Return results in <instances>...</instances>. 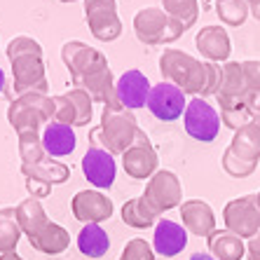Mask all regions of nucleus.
<instances>
[{"label":"nucleus","mask_w":260,"mask_h":260,"mask_svg":"<svg viewBox=\"0 0 260 260\" xmlns=\"http://www.w3.org/2000/svg\"><path fill=\"white\" fill-rule=\"evenodd\" d=\"M159 73L164 82L181 87L190 96H216L223 85V66L200 61L181 49H164L159 56Z\"/></svg>","instance_id":"f257e3e1"},{"label":"nucleus","mask_w":260,"mask_h":260,"mask_svg":"<svg viewBox=\"0 0 260 260\" xmlns=\"http://www.w3.org/2000/svg\"><path fill=\"white\" fill-rule=\"evenodd\" d=\"M139 132V122H136L132 110L103 106L101 122L96 129L89 132V139L91 145H99L103 150H108L110 155H124L136 141Z\"/></svg>","instance_id":"f03ea898"},{"label":"nucleus","mask_w":260,"mask_h":260,"mask_svg":"<svg viewBox=\"0 0 260 260\" xmlns=\"http://www.w3.org/2000/svg\"><path fill=\"white\" fill-rule=\"evenodd\" d=\"M56 106L54 96L47 94H24V96L12 99L10 108H7V122L12 124L17 134L24 132H36L47 127L49 122L54 120Z\"/></svg>","instance_id":"7ed1b4c3"},{"label":"nucleus","mask_w":260,"mask_h":260,"mask_svg":"<svg viewBox=\"0 0 260 260\" xmlns=\"http://www.w3.org/2000/svg\"><path fill=\"white\" fill-rule=\"evenodd\" d=\"M134 33L143 45H171L185 33L162 7H143L134 17Z\"/></svg>","instance_id":"20e7f679"},{"label":"nucleus","mask_w":260,"mask_h":260,"mask_svg":"<svg viewBox=\"0 0 260 260\" xmlns=\"http://www.w3.org/2000/svg\"><path fill=\"white\" fill-rule=\"evenodd\" d=\"M223 223L225 230L235 232L242 239H253L260 235V209L255 194H244L228 202L223 209Z\"/></svg>","instance_id":"39448f33"},{"label":"nucleus","mask_w":260,"mask_h":260,"mask_svg":"<svg viewBox=\"0 0 260 260\" xmlns=\"http://www.w3.org/2000/svg\"><path fill=\"white\" fill-rule=\"evenodd\" d=\"M220 122H223L220 113L202 96L190 99L188 108L183 113V127H185L188 136H192L194 141H202V143L216 141L218 132H220Z\"/></svg>","instance_id":"423d86ee"},{"label":"nucleus","mask_w":260,"mask_h":260,"mask_svg":"<svg viewBox=\"0 0 260 260\" xmlns=\"http://www.w3.org/2000/svg\"><path fill=\"white\" fill-rule=\"evenodd\" d=\"M143 197L150 204L152 211L157 216H162L164 211H171V209L183 204V185L174 171L159 169L150 181L145 183Z\"/></svg>","instance_id":"0eeeda50"},{"label":"nucleus","mask_w":260,"mask_h":260,"mask_svg":"<svg viewBox=\"0 0 260 260\" xmlns=\"http://www.w3.org/2000/svg\"><path fill=\"white\" fill-rule=\"evenodd\" d=\"M85 21L91 36L101 43H113L122 36L117 0H85Z\"/></svg>","instance_id":"6e6552de"},{"label":"nucleus","mask_w":260,"mask_h":260,"mask_svg":"<svg viewBox=\"0 0 260 260\" xmlns=\"http://www.w3.org/2000/svg\"><path fill=\"white\" fill-rule=\"evenodd\" d=\"M145 108L150 110V115H155L157 120L174 122L185 113L188 101H185V94H183L181 87L162 80L157 85H152L150 94H148V101H145Z\"/></svg>","instance_id":"1a4fd4ad"},{"label":"nucleus","mask_w":260,"mask_h":260,"mask_svg":"<svg viewBox=\"0 0 260 260\" xmlns=\"http://www.w3.org/2000/svg\"><path fill=\"white\" fill-rule=\"evenodd\" d=\"M12 63V78H14V94H47V73H45L43 56L28 54L10 61Z\"/></svg>","instance_id":"9d476101"},{"label":"nucleus","mask_w":260,"mask_h":260,"mask_svg":"<svg viewBox=\"0 0 260 260\" xmlns=\"http://www.w3.org/2000/svg\"><path fill=\"white\" fill-rule=\"evenodd\" d=\"M157 167H159L157 150L152 148L150 139L143 132H139L132 148L122 155V169H124L127 176L136 178V181H150L152 176L159 171Z\"/></svg>","instance_id":"9b49d317"},{"label":"nucleus","mask_w":260,"mask_h":260,"mask_svg":"<svg viewBox=\"0 0 260 260\" xmlns=\"http://www.w3.org/2000/svg\"><path fill=\"white\" fill-rule=\"evenodd\" d=\"M54 106H56L54 122L68 124V127H85V124L91 122V115H94V101L80 87L54 96Z\"/></svg>","instance_id":"f8f14e48"},{"label":"nucleus","mask_w":260,"mask_h":260,"mask_svg":"<svg viewBox=\"0 0 260 260\" xmlns=\"http://www.w3.org/2000/svg\"><path fill=\"white\" fill-rule=\"evenodd\" d=\"M61 61L66 63L68 73H71L73 85H78L80 80L85 78L87 73L94 71V68L108 63V59H106L99 49L80 43V40H71V43H66L61 47Z\"/></svg>","instance_id":"ddd939ff"},{"label":"nucleus","mask_w":260,"mask_h":260,"mask_svg":"<svg viewBox=\"0 0 260 260\" xmlns=\"http://www.w3.org/2000/svg\"><path fill=\"white\" fill-rule=\"evenodd\" d=\"M82 174L96 190H110L117 176L115 155H110L99 145H89V150L82 157Z\"/></svg>","instance_id":"4468645a"},{"label":"nucleus","mask_w":260,"mask_h":260,"mask_svg":"<svg viewBox=\"0 0 260 260\" xmlns=\"http://www.w3.org/2000/svg\"><path fill=\"white\" fill-rule=\"evenodd\" d=\"M71 211L73 218L80 220L82 225L108 220L113 216V202L101 192V190H80L71 200Z\"/></svg>","instance_id":"2eb2a0df"},{"label":"nucleus","mask_w":260,"mask_h":260,"mask_svg":"<svg viewBox=\"0 0 260 260\" xmlns=\"http://www.w3.org/2000/svg\"><path fill=\"white\" fill-rule=\"evenodd\" d=\"M150 89H152V85L148 82V78H145L139 68H132V71L122 73L115 82V96H117L120 108H124V110L143 108Z\"/></svg>","instance_id":"dca6fc26"},{"label":"nucleus","mask_w":260,"mask_h":260,"mask_svg":"<svg viewBox=\"0 0 260 260\" xmlns=\"http://www.w3.org/2000/svg\"><path fill=\"white\" fill-rule=\"evenodd\" d=\"M115 82L117 80L113 78L110 66L108 63H103V66L94 68L91 73H87L85 78L80 80L75 87L85 89L87 94L91 96V101L103 103V106H108V108H120L117 96H115Z\"/></svg>","instance_id":"f3484780"},{"label":"nucleus","mask_w":260,"mask_h":260,"mask_svg":"<svg viewBox=\"0 0 260 260\" xmlns=\"http://www.w3.org/2000/svg\"><path fill=\"white\" fill-rule=\"evenodd\" d=\"M194 45L200 49V54L204 56V61L211 63H228L232 52V40L230 33L223 26H204L194 38Z\"/></svg>","instance_id":"a211bd4d"},{"label":"nucleus","mask_w":260,"mask_h":260,"mask_svg":"<svg viewBox=\"0 0 260 260\" xmlns=\"http://www.w3.org/2000/svg\"><path fill=\"white\" fill-rule=\"evenodd\" d=\"M188 246V230L183 223H176L169 218H159L155 225V235H152V248L157 255L164 258H174Z\"/></svg>","instance_id":"6ab92c4d"},{"label":"nucleus","mask_w":260,"mask_h":260,"mask_svg":"<svg viewBox=\"0 0 260 260\" xmlns=\"http://www.w3.org/2000/svg\"><path fill=\"white\" fill-rule=\"evenodd\" d=\"M183 228L194 237H209L216 232V213L204 200H185L181 206Z\"/></svg>","instance_id":"aec40b11"},{"label":"nucleus","mask_w":260,"mask_h":260,"mask_svg":"<svg viewBox=\"0 0 260 260\" xmlns=\"http://www.w3.org/2000/svg\"><path fill=\"white\" fill-rule=\"evenodd\" d=\"M43 145L47 157H68L75 148H78V136L75 129L61 122H49L43 129Z\"/></svg>","instance_id":"412c9836"},{"label":"nucleus","mask_w":260,"mask_h":260,"mask_svg":"<svg viewBox=\"0 0 260 260\" xmlns=\"http://www.w3.org/2000/svg\"><path fill=\"white\" fill-rule=\"evenodd\" d=\"M218 103H237L248 101V87L244 78V66L239 61H228L223 63V85L216 94Z\"/></svg>","instance_id":"4be33fe9"},{"label":"nucleus","mask_w":260,"mask_h":260,"mask_svg":"<svg viewBox=\"0 0 260 260\" xmlns=\"http://www.w3.org/2000/svg\"><path fill=\"white\" fill-rule=\"evenodd\" d=\"M209 253L216 260H242L246 258V244L242 237H237L230 230H216L206 237Z\"/></svg>","instance_id":"5701e85b"},{"label":"nucleus","mask_w":260,"mask_h":260,"mask_svg":"<svg viewBox=\"0 0 260 260\" xmlns=\"http://www.w3.org/2000/svg\"><path fill=\"white\" fill-rule=\"evenodd\" d=\"M17 218H19V225H21L24 237H28V242H33L49 223L43 202L36 200V197H28V200H24L17 206Z\"/></svg>","instance_id":"b1692460"},{"label":"nucleus","mask_w":260,"mask_h":260,"mask_svg":"<svg viewBox=\"0 0 260 260\" xmlns=\"http://www.w3.org/2000/svg\"><path fill=\"white\" fill-rule=\"evenodd\" d=\"M228 148L246 162H260V122L253 120L239 132H235Z\"/></svg>","instance_id":"393cba45"},{"label":"nucleus","mask_w":260,"mask_h":260,"mask_svg":"<svg viewBox=\"0 0 260 260\" xmlns=\"http://www.w3.org/2000/svg\"><path fill=\"white\" fill-rule=\"evenodd\" d=\"M30 246L45 255H59L71 246V235H68L66 228H61L59 223H52V220H49L47 228L30 242Z\"/></svg>","instance_id":"a878e982"},{"label":"nucleus","mask_w":260,"mask_h":260,"mask_svg":"<svg viewBox=\"0 0 260 260\" xmlns=\"http://www.w3.org/2000/svg\"><path fill=\"white\" fill-rule=\"evenodd\" d=\"M78 248L87 258H103L110 248V237L99 223L85 225L78 235Z\"/></svg>","instance_id":"bb28decb"},{"label":"nucleus","mask_w":260,"mask_h":260,"mask_svg":"<svg viewBox=\"0 0 260 260\" xmlns=\"http://www.w3.org/2000/svg\"><path fill=\"white\" fill-rule=\"evenodd\" d=\"M21 174L26 178H38V181H45L49 185H61V183H66L71 178V169L66 164L54 162L52 157L38 164H21Z\"/></svg>","instance_id":"cd10ccee"},{"label":"nucleus","mask_w":260,"mask_h":260,"mask_svg":"<svg viewBox=\"0 0 260 260\" xmlns=\"http://www.w3.org/2000/svg\"><path fill=\"white\" fill-rule=\"evenodd\" d=\"M122 220H124V225L134 228V230H145V228L157 225L159 216L152 211L150 204L141 194V197H134V200H129L127 204L122 206Z\"/></svg>","instance_id":"c85d7f7f"},{"label":"nucleus","mask_w":260,"mask_h":260,"mask_svg":"<svg viewBox=\"0 0 260 260\" xmlns=\"http://www.w3.org/2000/svg\"><path fill=\"white\" fill-rule=\"evenodd\" d=\"M21 237H24V232H21V225H19L17 209L14 206L0 209V253L17 251V244Z\"/></svg>","instance_id":"c756f323"},{"label":"nucleus","mask_w":260,"mask_h":260,"mask_svg":"<svg viewBox=\"0 0 260 260\" xmlns=\"http://www.w3.org/2000/svg\"><path fill=\"white\" fill-rule=\"evenodd\" d=\"M162 10L174 19L183 30H190L200 17V3L197 0H162Z\"/></svg>","instance_id":"7c9ffc66"},{"label":"nucleus","mask_w":260,"mask_h":260,"mask_svg":"<svg viewBox=\"0 0 260 260\" xmlns=\"http://www.w3.org/2000/svg\"><path fill=\"white\" fill-rule=\"evenodd\" d=\"M220 106V120L225 127H230L232 132H239L242 127H246L248 122L258 120L255 113L248 108L246 101H237V103H218Z\"/></svg>","instance_id":"2f4dec72"},{"label":"nucleus","mask_w":260,"mask_h":260,"mask_svg":"<svg viewBox=\"0 0 260 260\" xmlns=\"http://www.w3.org/2000/svg\"><path fill=\"white\" fill-rule=\"evenodd\" d=\"M216 14L223 24L237 28L248 19L251 7H248L246 0H223V3H216Z\"/></svg>","instance_id":"473e14b6"},{"label":"nucleus","mask_w":260,"mask_h":260,"mask_svg":"<svg viewBox=\"0 0 260 260\" xmlns=\"http://www.w3.org/2000/svg\"><path fill=\"white\" fill-rule=\"evenodd\" d=\"M19 136V155L24 164H38L45 162V145H43V136L36 132H24L17 134Z\"/></svg>","instance_id":"72a5a7b5"},{"label":"nucleus","mask_w":260,"mask_h":260,"mask_svg":"<svg viewBox=\"0 0 260 260\" xmlns=\"http://www.w3.org/2000/svg\"><path fill=\"white\" fill-rule=\"evenodd\" d=\"M244 66V78H246L248 87V108L255 113V117H260V61H242Z\"/></svg>","instance_id":"f704fd0d"},{"label":"nucleus","mask_w":260,"mask_h":260,"mask_svg":"<svg viewBox=\"0 0 260 260\" xmlns=\"http://www.w3.org/2000/svg\"><path fill=\"white\" fill-rule=\"evenodd\" d=\"M220 164H223L225 174L232 176V178H246V176H251L255 171V167H258V162H246V159L237 157L230 148L223 152V159H220Z\"/></svg>","instance_id":"c9c22d12"},{"label":"nucleus","mask_w":260,"mask_h":260,"mask_svg":"<svg viewBox=\"0 0 260 260\" xmlns=\"http://www.w3.org/2000/svg\"><path fill=\"white\" fill-rule=\"evenodd\" d=\"M5 52H7V59L10 61L19 59V56H28V54L43 56V45L28 36H19V38H14V40H10Z\"/></svg>","instance_id":"e433bc0d"},{"label":"nucleus","mask_w":260,"mask_h":260,"mask_svg":"<svg viewBox=\"0 0 260 260\" xmlns=\"http://www.w3.org/2000/svg\"><path fill=\"white\" fill-rule=\"evenodd\" d=\"M120 260H155V248H152V244L145 242V239L136 237V239L124 244Z\"/></svg>","instance_id":"4c0bfd02"},{"label":"nucleus","mask_w":260,"mask_h":260,"mask_svg":"<svg viewBox=\"0 0 260 260\" xmlns=\"http://www.w3.org/2000/svg\"><path fill=\"white\" fill-rule=\"evenodd\" d=\"M26 190H28L30 197H36V200H45L52 194V185L45 181H38V178H26Z\"/></svg>","instance_id":"58836bf2"},{"label":"nucleus","mask_w":260,"mask_h":260,"mask_svg":"<svg viewBox=\"0 0 260 260\" xmlns=\"http://www.w3.org/2000/svg\"><path fill=\"white\" fill-rule=\"evenodd\" d=\"M246 260H260V235H255L253 239H248V244H246Z\"/></svg>","instance_id":"ea45409f"},{"label":"nucleus","mask_w":260,"mask_h":260,"mask_svg":"<svg viewBox=\"0 0 260 260\" xmlns=\"http://www.w3.org/2000/svg\"><path fill=\"white\" fill-rule=\"evenodd\" d=\"M0 260H24L17 251H10V253H0Z\"/></svg>","instance_id":"a19ab883"},{"label":"nucleus","mask_w":260,"mask_h":260,"mask_svg":"<svg viewBox=\"0 0 260 260\" xmlns=\"http://www.w3.org/2000/svg\"><path fill=\"white\" fill-rule=\"evenodd\" d=\"M190 260H216V258H213L211 253H192Z\"/></svg>","instance_id":"79ce46f5"},{"label":"nucleus","mask_w":260,"mask_h":260,"mask_svg":"<svg viewBox=\"0 0 260 260\" xmlns=\"http://www.w3.org/2000/svg\"><path fill=\"white\" fill-rule=\"evenodd\" d=\"M251 14H253V17L260 21V0H258V3H253V5H251Z\"/></svg>","instance_id":"37998d69"},{"label":"nucleus","mask_w":260,"mask_h":260,"mask_svg":"<svg viewBox=\"0 0 260 260\" xmlns=\"http://www.w3.org/2000/svg\"><path fill=\"white\" fill-rule=\"evenodd\" d=\"M5 89V73H3V68H0V91Z\"/></svg>","instance_id":"c03bdc74"},{"label":"nucleus","mask_w":260,"mask_h":260,"mask_svg":"<svg viewBox=\"0 0 260 260\" xmlns=\"http://www.w3.org/2000/svg\"><path fill=\"white\" fill-rule=\"evenodd\" d=\"M255 200H258V209H260V192H258V194H255Z\"/></svg>","instance_id":"a18cd8bd"},{"label":"nucleus","mask_w":260,"mask_h":260,"mask_svg":"<svg viewBox=\"0 0 260 260\" xmlns=\"http://www.w3.org/2000/svg\"><path fill=\"white\" fill-rule=\"evenodd\" d=\"M59 3H75V0H59Z\"/></svg>","instance_id":"49530a36"},{"label":"nucleus","mask_w":260,"mask_h":260,"mask_svg":"<svg viewBox=\"0 0 260 260\" xmlns=\"http://www.w3.org/2000/svg\"><path fill=\"white\" fill-rule=\"evenodd\" d=\"M216 3H223V0H216Z\"/></svg>","instance_id":"de8ad7c7"},{"label":"nucleus","mask_w":260,"mask_h":260,"mask_svg":"<svg viewBox=\"0 0 260 260\" xmlns=\"http://www.w3.org/2000/svg\"><path fill=\"white\" fill-rule=\"evenodd\" d=\"M258 122H260V117H258Z\"/></svg>","instance_id":"09e8293b"}]
</instances>
